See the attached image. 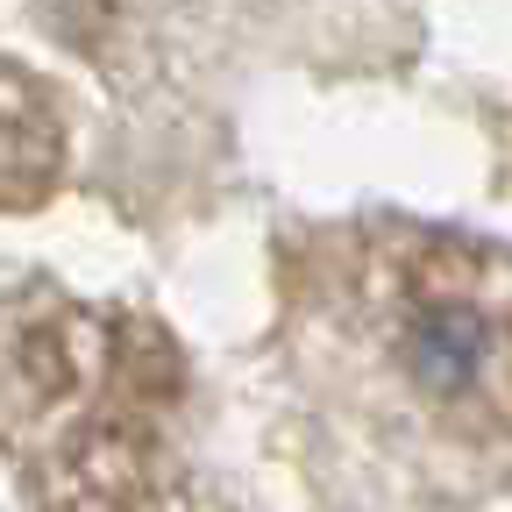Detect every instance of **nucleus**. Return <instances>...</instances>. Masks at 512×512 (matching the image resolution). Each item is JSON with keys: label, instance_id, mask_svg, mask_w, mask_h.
<instances>
[{"label": "nucleus", "instance_id": "1", "mask_svg": "<svg viewBox=\"0 0 512 512\" xmlns=\"http://www.w3.org/2000/svg\"><path fill=\"white\" fill-rule=\"evenodd\" d=\"M477 349H484V335L470 328V320H427V328L413 335V363L434 377V384H448V377H463L470 363H477Z\"/></svg>", "mask_w": 512, "mask_h": 512}]
</instances>
